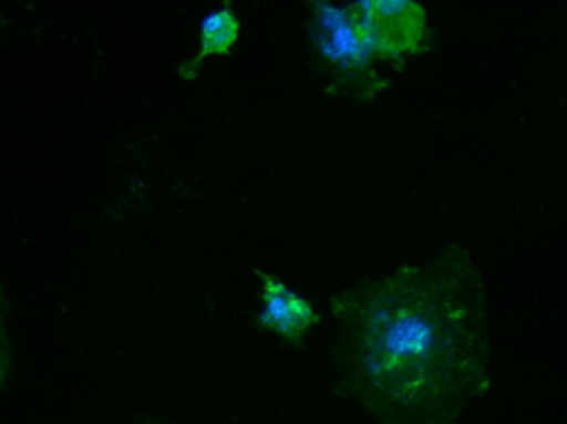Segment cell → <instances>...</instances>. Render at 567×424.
<instances>
[{
    "label": "cell",
    "mask_w": 567,
    "mask_h": 424,
    "mask_svg": "<svg viewBox=\"0 0 567 424\" xmlns=\"http://www.w3.org/2000/svg\"><path fill=\"white\" fill-rule=\"evenodd\" d=\"M309 37L313 49L329 66L332 95L369 102L389 86V80L373 69L375 59L357 30L347 3H310Z\"/></svg>",
    "instance_id": "obj_2"
},
{
    "label": "cell",
    "mask_w": 567,
    "mask_h": 424,
    "mask_svg": "<svg viewBox=\"0 0 567 424\" xmlns=\"http://www.w3.org/2000/svg\"><path fill=\"white\" fill-rule=\"evenodd\" d=\"M373 59L402 65L425 50L426 12L412 0H359L347 3Z\"/></svg>",
    "instance_id": "obj_3"
},
{
    "label": "cell",
    "mask_w": 567,
    "mask_h": 424,
    "mask_svg": "<svg viewBox=\"0 0 567 424\" xmlns=\"http://www.w3.org/2000/svg\"><path fill=\"white\" fill-rule=\"evenodd\" d=\"M342 386L380 424H458L488 393L485 282L460 244L330 300Z\"/></svg>",
    "instance_id": "obj_1"
},
{
    "label": "cell",
    "mask_w": 567,
    "mask_h": 424,
    "mask_svg": "<svg viewBox=\"0 0 567 424\" xmlns=\"http://www.w3.org/2000/svg\"><path fill=\"white\" fill-rule=\"evenodd\" d=\"M10 373V349L7 340L6 327H3L2 317H0V389L6 385Z\"/></svg>",
    "instance_id": "obj_6"
},
{
    "label": "cell",
    "mask_w": 567,
    "mask_h": 424,
    "mask_svg": "<svg viewBox=\"0 0 567 424\" xmlns=\"http://www.w3.org/2000/svg\"><path fill=\"white\" fill-rule=\"evenodd\" d=\"M262 287L265 310L258 316V323L272 330L292 345H299L302 337L319 323V313L303 297L297 296L275 273L255 269Z\"/></svg>",
    "instance_id": "obj_4"
},
{
    "label": "cell",
    "mask_w": 567,
    "mask_h": 424,
    "mask_svg": "<svg viewBox=\"0 0 567 424\" xmlns=\"http://www.w3.org/2000/svg\"><path fill=\"white\" fill-rule=\"evenodd\" d=\"M239 29L241 23L229 3L209 12L199 25V52L179 66L182 79L195 80L205 60L228 55L238 42Z\"/></svg>",
    "instance_id": "obj_5"
}]
</instances>
